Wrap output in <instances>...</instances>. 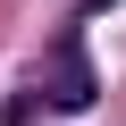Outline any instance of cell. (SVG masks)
Returning <instances> with one entry per match:
<instances>
[{
  "instance_id": "obj_1",
  "label": "cell",
  "mask_w": 126,
  "mask_h": 126,
  "mask_svg": "<svg viewBox=\"0 0 126 126\" xmlns=\"http://www.w3.org/2000/svg\"><path fill=\"white\" fill-rule=\"evenodd\" d=\"M50 109H67V118H84L93 101H101V84H93V59H84V34H67L59 42V67H50V93H42Z\"/></svg>"
}]
</instances>
